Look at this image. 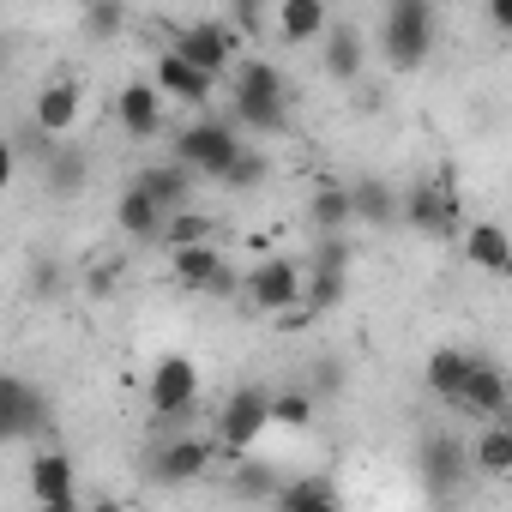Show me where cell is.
Listing matches in <instances>:
<instances>
[{
  "label": "cell",
  "mask_w": 512,
  "mask_h": 512,
  "mask_svg": "<svg viewBox=\"0 0 512 512\" xmlns=\"http://www.w3.org/2000/svg\"><path fill=\"white\" fill-rule=\"evenodd\" d=\"M229 109H235V127H247V133H284V121H290V85H284V73L272 61H241Z\"/></svg>",
  "instance_id": "cell-1"
},
{
  "label": "cell",
  "mask_w": 512,
  "mask_h": 512,
  "mask_svg": "<svg viewBox=\"0 0 512 512\" xmlns=\"http://www.w3.org/2000/svg\"><path fill=\"white\" fill-rule=\"evenodd\" d=\"M380 55H386L392 73H416L434 55V0H386Z\"/></svg>",
  "instance_id": "cell-2"
},
{
  "label": "cell",
  "mask_w": 512,
  "mask_h": 512,
  "mask_svg": "<svg viewBox=\"0 0 512 512\" xmlns=\"http://www.w3.org/2000/svg\"><path fill=\"white\" fill-rule=\"evenodd\" d=\"M241 151H247V145H241L235 121H217V115H199V121H187V127L175 133V157H181L199 181H223Z\"/></svg>",
  "instance_id": "cell-3"
},
{
  "label": "cell",
  "mask_w": 512,
  "mask_h": 512,
  "mask_svg": "<svg viewBox=\"0 0 512 512\" xmlns=\"http://www.w3.org/2000/svg\"><path fill=\"white\" fill-rule=\"evenodd\" d=\"M241 296L260 314H296L308 302V266H296V260H260L241 278Z\"/></svg>",
  "instance_id": "cell-4"
},
{
  "label": "cell",
  "mask_w": 512,
  "mask_h": 512,
  "mask_svg": "<svg viewBox=\"0 0 512 512\" xmlns=\"http://www.w3.org/2000/svg\"><path fill=\"white\" fill-rule=\"evenodd\" d=\"M145 404H151V416H157V422H175V416H187V410L199 404V368H193L181 350L157 356V368H151V386H145Z\"/></svg>",
  "instance_id": "cell-5"
},
{
  "label": "cell",
  "mask_w": 512,
  "mask_h": 512,
  "mask_svg": "<svg viewBox=\"0 0 512 512\" xmlns=\"http://www.w3.org/2000/svg\"><path fill=\"white\" fill-rule=\"evenodd\" d=\"M416 470H422V488H428L434 500H452V494L476 476L470 446H464V440H452V434H428V440L416 446Z\"/></svg>",
  "instance_id": "cell-6"
},
{
  "label": "cell",
  "mask_w": 512,
  "mask_h": 512,
  "mask_svg": "<svg viewBox=\"0 0 512 512\" xmlns=\"http://www.w3.org/2000/svg\"><path fill=\"white\" fill-rule=\"evenodd\" d=\"M169 272L181 290L193 296H235V266L211 241H187V247H169Z\"/></svg>",
  "instance_id": "cell-7"
},
{
  "label": "cell",
  "mask_w": 512,
  "mask_h": 512,
  "mask_svg": "<svg viewBox=\"0 0 512 512\" xmlns=\"http://www.w3.org/2000/svg\"><path fill=\"white\" fill-rule=\"evenodd\" d=\"M266 428H272V392L241 386V392L223 398V410H217V440H223L229 452H247Z\"/></svg>",
  "instance_id": "cell-8"
},
{
  "label": "cell",
  "mask_w": 512,
  "mask_h": 512,
  "mask_svg": "<svg viewBox=\"0 0 512 512\" xmlns=\"http://www.w3.org/2000/svg\"><path fill=\"white\" fill-rule=\"evenodd\" d=\"M247 31L241 25H223V19H199V25H187V31H175V43L169 49H181L193 67H205L211 79H223L229 67H235V43H241Z\"/></svg>",
  "instance_id": "cell-9"
},
{
  "label": "cell",
  "mask_w": 512,
  "mask_h": 512,
  "mask_svg": "<svg viewBox=\"0 0 512 512\" xmlns=\"http://www.w3.org/2000/svg\"><path fill=\"white\" fill-rule=\"evenodd\" d=\"M404 229H410V235H422V241H440V235H452V229H458L452 193H446L434 175H422V181H410V187H404Z\"/></svg>",
  "instance_id": "cell-10"
},
{
  "label": "cell",
  "mask_w": 512,
  "mask_h": 512,
  "mask_svg": "<svg viewBox=\"0 0 512 512\" xmlns=\"http://www.w3.org/2000/svg\"><path fill=\"white\" fill-rule=\"evenodd\" d=\"M49 428V392H37L31 380L7 374L0 380V434L7 440H37Z\"/></svg>",
  "instance_id": "cell-11"
},
{
  "label": "cell",
  "mask_w": 512,
  "mask_h": 512,
  "mask_svg": "<svg viewBox=\"0 0 512 512\" xmlns=\"http://www.w3.org/2000/svg\"><path fill=\"white\" fill-rule=\"evenodd\" d=\"M151 79L163 85L169 103H187V109H205V103H211V85H217V79H211L205 67H193L181 49H163L157 67H151Z\"/></svg>",
  "instance_id": "cell-12"
},
{
  "label": "cell",
  "mask_w": 512,
  "mask_h": 512,
  "mask_svg": "<svg viewBox=\"0 0 512 512\" xmlns=\"http://www.w3.org/2000/svg\"><path fill=\"white\" fill-rule=\"evenodd\" d=\"M31 500H37V506H49V512H73V506H79V488H73V458H67V452L43 446V452L31 458Z\"/></svg>",
  "instance_id": "cell-13"
},
{
  "label": "cell",
  "mask_w": 512,
  "mask_h": 512,
  "mask_svg": "<svg viewBox=\"0 0 512 512\" xmlns=\"http://www.w3.org/2000/svg\"><path fill=\"white\" fill-rule=\"evenodd\" d=\"M115 121H121L127 139H157L163 133V85L157 79H133L115 97Z\"/></svg>",
  "instance_id": "cell-14"
},
{
  "label": "cell",
  "mask_w": 512,
  "mask_h": 512,
  "mask_svg": "<svg viewBox=\"0 0 512 512\" xmlns=\"http://www.w3.org/2000/svg\"><path fill=\"white\" fill-rule=\"evenodd\" d=\"M506 404H512L506 374H500L488 356H476V362H470V374H464V392H458V404H452V410H464V416H482V422H488V416H500Z\"/></svg>",
  "instance_id": "cell-15"
},
{
  "label": "cell",
  "mask_w": 512,
  "mask_h": 512,
  "mask_svg": "<svg viewBox=\"0 0 512 512\" xmlns=\"http://www.w3.org/2000/svg\"><path fill=\"white\" fill-rule=\"evenodd\" d=\"M205 464H211V440H193V434H181V440H169V446H157V452H151V476H157L163 488L199 482V476H205Z\"/></svg>",
  "instance_id": "cell-16"
},
{
  "label": "cell",
  "mask_w": 512,
  "mask_h": 512,
  "mask_svg": "<svg viewBox=\"0 0 512 512\" xmlns=\"http://www.w3.org/2000/svg\"><path fill=\"white\" fill-rule=\"evenodd\" d=\"M470 464H476V476L512 482V404H506L500 416L482 422V434L470 440Z\"/></svg>",
  "instance_id": "cell-17"
},
{
  "label": "cell",
  "mask_w": 512,
  "mask_h": 512,
  "mask_svg": "<svg viewBox=\"0 0 512 512\" xmlns=\"http://www.w3.org/2000/svg\"><path fill=\"white\" fill-rule=\"evenodd\" d=\"M272 31H278L290 49H302V43H320V37L332 31V7H326V0H278Z\"/></svg>",
  "instance_id": "cell-18"
},
{
  "label": "cell",
  "mask_w": 512,
  "mask_h": 512,
  "mask_svg": "<svg viewBox=\"0 0 512 512\" xmlns=\"http://www.w3.org/2000/svg\"><path fill=\"white\" fill-rule=\"evenodd\" d=\"M115 223H121V235H133V241H163V229H169V205L163 199H151L139 181L115 199Z\"/></svg>",
  "instance_id": "cell-19"
},
{
  "label": "cell",
  "mask_w": 512,
  "mask_h": 512,
  "mask_svg": "<svg viewBox=\"0 0 512 512\" xmlns=\"http://www.w3.org/2000/svg\"><path fill=\"white\" fill-rule=\"evenodd\" d=\"M464 260L488 278H512V235L500 223H470L464 229Z\"/></svg>",
  "instance_id": "cell-20"
},
{
  "label": "cell",
  "mask_w": 512,
  "mask_h": 512,
  "mask_svg": "<svg viewBox=\"0 0 512 512\" xmlns=\"http://www.w3.org/2000/svg\"><path fill=\"white\" fill-rule=\"evenodd\" d=\"M79 109H85V97H79V85H73V79H49V85L37 91V109H31V121L67 139V133L79 127Z\"/></svg>",
  "instance_id": "cell-21"
},
{
  "label": "cell",
  "mask_w": 512,
  "mask_h": 512,
  "mask_svg": "<svg viewBox=\"0 0 512 512\" xmlns=\"http://www.w3.org/2000/svg\"><path fill=\"white\" fill-rule=\"evenodd\" d=\"M133 181H139L151 199H163V205H169V217H175V211H187V205H193V181H199V175L175 157V163H145Z\"/></svg>",
  "instance_id": "cell-22"
},
{
  "label": "cell",
  "mask_w": 512,
  "mask_h": 512,
  "mask_svg": "<svg viewBox=\"0 0 512 512\" xmlns=\"http://www.w3.org/2000/svg\"><path fill=\"white\" fill-rule=\"evenodd\" d=\"M350 193H356V223H368V229L404 223V193H398V187H386L380 175H356V181H350Z\"/></svg>",
  "instance_id": "cell-23"
},
{
  "label": "cell",
  "mask_w": 512,
  "mask_h": 512,
  "mask_svg": "<svg viewBox=\"0 0 512 512\" xmlns=\"http://www.w3.org/2000/svg\"><path fill=\"white\" fill-rule=\"evenodd\" d=\"M470 362H476V356H470V350H458V344H440V350H428V362H422V380H428V392H434L440 404H458Z\"/></svg>",
  "instance_id": "cell-24"
},
{
  "label": "cell",
  "mask_w": 512,
  "mask_h": 512,
  "mask_svg": "<svg viewBox=\"0 0 512 512\" xmlns=\"http://www.w3.org/2000/svg\"><path fill=\"white\" fill-rule=\"evenodd\" d=\"M308 217H314V229H320V235H344V229L356 223V193H350L344 181H320V187H314Z\"/></svg>",
  "instance_id": "cell-25"
},
{
  "label": "cell",
  "mask_w": 512,
  "mask_h": 512,
  "mask_svg": "<svg viewBox=\"0 0 512 512\" xmlns=\"http://www.w3.org/2000/svg\"><path fill=\"white\" fill-rule=\"evenodd\" d=\"M362 61H368L362 31H356V25H332V31H326V73H332L338 85H356V79H362Z\"/></svg>",
  "instance_id": "cell-26"
},
{
  "label": "cell",
  "mask_w": 512,
  "mask_h": 512,
  "mask_svg": "<svg viewBox=\"0 0 512 512\" xmlns=\"http://www.w3.org/2000/svg\"><path fill=\"white\" fill-rule=\"evenodd\" d=\"M85 175H91V157H85L79 145H55V151L43 157V187H49L55 199H73V193L85 187Z\"/></svg>",
  "instance_id": "cell-27"
},
{
  "label": "cell",
  "mask_w": 512,
  "mask_h": 512,
  "mask_svg": "<svg viewBox=\"0 0 512 512\" xmlns=\"http://www.w3.org/2000/svg\"><path fill=\"white\" fill-rule=\"evenodd\" d=\"M278 506H284V512H332V506H338V482H326V476H302V482H284Z\"/></svg>",
  "instance_id": "cell-28"
},
{
  "label": "cell",
  "mask_w": 512,
  "mask_h": 512,
  "mask_svg": "<svg viewBox=\"0 0 512 512\" xmlns=\"http://www.w3.org/2000/svg\"><path fill=\"white\" fill-rule=\"evenodd\" d=\"M314 404H320L314 386H290V392L272 398V422H278V428H308V422H314Z\"/></svg>",
  "instance_id": "cell-29"
},
{
  "label": "cell",
  "mask_w": 512,
  "mask_h": 512,
  "mask_svg": "<svg viewBox=\"0 0 512 512\" xmlns=\"http://www.w3.org/2000/svg\"><path fill=\"white\" fill-rule=\"evenodd\" d=\"M121 25H127V7H121V0H97V7H85V37H91V43L121 37Z\"/></svg>",
  "instance_id": "cell-30"
},
{
  "label": "cell",
  "mask_w": 512,
  "mask_h": 512,
  "mask_svg": "<svg viewBox=\"0 0 512 512\" xmlns=\"http://www.w3.org/2000/svg\"><path fill=\"white\" fill-rule=\"evenodd\" d=\"M229 494H241V500H272L278 506V494H284V482H272L260 464H247V470H235V482H229Z\"/></svg>",
  "instance_id": "cell-31"
},
{
  "label": "cell",
  "mask_w": 512,
  "mask_h": 512,
  "mask_svg": "<svg viewBox=\"0 0 512 512\" xmlns=\"http://www.w3.org/2000/svg\"><path fill=\"white\" fill-rule=\"evenodd\" d=\"M163 241H169V247H187V241H211V217H199V211L187 205V211H175V217H169Z\"/></svg>",
  "instance_id": "cell-32"
},
{
  "label": "cell",
  "mask_w": 512,
  "mask_h": 512,
  "mask_svg": "<svg viewBox=\"0 0 512 512\" xmlns=\"http://www.w3.org/2000/svg\"><path fill=\"white\" fill-rule=\"evenodd\" d=\"M260 181H266V157H260V151H241L235 169L223 175V187H260Z\"/></svg>",
  "instance_id": "cell-33"
},
{
  "label": "cell",
  "mask_w": 512,
  "mask_h": 512,
  "mask_svg": "<svg viewBox=\"0 0 512 512\" xmlns=\"http://www.w3.org/2000/svg\"><path fill=\"white\" fill-rule=\"evenodd\" d=\"M229 25H241V31H266V0H229Z\"/></svg>",
  "instance_id": "cell-34"
},
{
  "label": "cell",
  "mask_w": 512,
  "mask_h": 512,
  "mask_svg": "<svg viewBox=\"0 0 512 512\" xmlns=\"http://www.w3.org/2000/svg\"><path fill=\"white\" fill-rule=\"evenodd\" d=\"M314 368H320V374H314V392H320V398H326V392H338V386H344V368H338V362H332V356H320V362H314Z\"/></svg>",
  "instance_id": "cell-35"
},
{
  "label": "cell",
  "mask_w": 512,
  "mask_h": 512,
  "mask_svg": "<svg viewBox=\"0 0 512 512\" xmlns=\"http://www.w3.org/2000/svg\"><path fill=\"white\" fill-rule=\"evenodd\" d=\"M488 25L512 37V0H488Z\"/></svg>",
  "instance_id": "cell-36"
},
{
  "label": "cell",
  "mask_w": 512,
  "mask_h": 512,
  "mask_svg": "<svg viewBox=\"0 0 512 512\" xmlns=\"http://www.w3.org/2000/svg\"><path fill=\"white\" fill-rule=\"evenodd\" d=\"M73 7H79V13H85V7H97V0H73Z\"/></svg>",
  "instance_id": "cell-37"
}]
</instances>
